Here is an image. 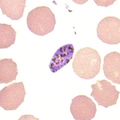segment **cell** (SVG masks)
Here are the masks:
<instances>
[{
	"label": "cell",
	"instance_id": "6da1fadb",
	"mask_svg": "<svg viewBox=\"0 0 120 120\" xmlns=\"http://www.w3.org/2000/svg\"><path fill=\"white\" fill-rule=\"evenodd\" d=\"M101 63V57L98 51L90 47H85L79 49L75 54L72 68L80 78L90 80L99 74Z\"/></svg>",
	"mask_w": 120,
	"mask_h": 120
},
{
	"label": "cell",
	"instance_id": "7a4b0ae2",
	"mask_svg": "<svg viewBox=\"0 0 120 120\" xmlns=\"http://www.w3.org/2000/svg\"><path fill=\"white\" fill-rule=\"evenodd\" d=\"M26 23L29 30L33 33L44 36L54 30L56 18L50 8L46 6H39L29 12Z\"/></svg>",
	"mask_w": 120,
	"mask_h": 120
},
{
	"label": "cell",
	"instance_id": "3957f363",
	"mask_svg": "<svg viewBox=\"0 0 120 120\" xmlns=\"http://www.w3.org/2000/svg\"><path fill=\"white\" fill-rule=\"evenodd\" d=\"M26 94L22 81L4 86L0 92V106L5 111L16 110L24 102Z\"/></svg>",
	"mask_w": 120,
	"mask_h": 120
},
{
	"label": "cell",
	"instance_id": "277c9868",
	"mask_svg": "<svg viewBox=\"0 0 120 120\" xmlns=\"http://www.w3.org/2000/svg\"><path fill=\"white\" fill-rule=\"evenodd\" d=\"M92 91L90 96L94 98L99 106L105 108L116 105L120 92L116 90V86L105 79L97 80L91 85Z\"/></svg>",
	"mask_w": 120,
	"mask_h": 120
},
{
	"label": "cell",
	"instance_id": "5b68a950",
	"mask_svg": "<svg viewBox=\"0 0 120 120\" xmlns=\"http://www.w3.org/2000/svg\"><path fill=\"white\" fill-rule=\"evenodd\" d=\"M97 35L102 42L111 45L120 42V19L115 16H106L98 23Z\"/></svg>",
	"mask_w": 120,
	"mask_h": 120
},
{
	"label": "cell",
	"instance_id": "8992f818",
	"mask_svg": "<svg viewBox=\"0 0 120 120\" xmlns=\"http://www.w3.org/2000/svg\"><path fill=\"white\" fill-rule=\"evenodd\" d=\"M70 109L76 120H92L97 112L95 103L85 95H79L72 99Z\"/></svg>",
	"mask_w": 120,
	"mask_h": 120
},
{
	"label": "cell",
	"instance_id": "52a82bcc",
	"mask_svg": "<svg viewBox=\"0 0 120 120\" xmlns=\"http://www.w3.org/2000/svg\"><path fill=\"white\" fill-rule=\"evenodd\" d=\"M103 62V71L105 77L113 83L120 85V53L113 51L107 54Z\"/></svg>",
	"mask_w": 120,
	"mask_h": 120
},
{
	"label": "cell",
	"instance_id": "ba28073f",
	"mask_svg": "<svg viewBox=\"0 0 120 120\" xmlns=\"http://www.w3.org/2000/svg\"><path fill=\"white\" fill-rule=\"evenodd\" d=\"M75 49L72 44H67L59 48L51 60L49 68L53 73L59 71L72 60Z\"/></svg>",
	"mask_w": 120,
	"mask_h": 120
},
{
	"label": "cell",
	"instance_id": "9c48e42d",
	"mask_svg": "<svg viewBox=\"0 0 120 120\" xmlns=\"http://www.w3.org/2000/svg\"><path fill=\"white\" fill-rule=\"evenodd\" d=\"M25 0H0L2 13L12 21H17L23 17L26 7Z\"/></svg>",
	"mask_w": 120,
	"mask_h": 120
},
{
	"label": "cell",
	"instance_id": "30bf717a",
	"mask_svg": "<svg viewBox=\"0 0 120 120\" xmlns=\"http://www.w3.org/2000/svg\"><path fill=\"white\" fill-rule=\"evenodd\" d=\"M18 69L16 63L12 59L0 60V82L8 84L16 80Z\"/></svg>",
	"mask_w": 120,
	"mask_h": 120
},
{
	"label": "cell",
	"instance_id": "8fae6325",
	"mask_svg": "<svg viewBox=\"0 0 120 120\" xmlns=\"http://www.w3.org/2000/svg\"><path fill=\"white\" fill-rule=\"evenodd\" d=\"M16 31L11 25L0 24V48L7 49L15 44Z\"/></svg>",
	"mask_w": 120,
	"mask_h": 120
}]
</instances>
